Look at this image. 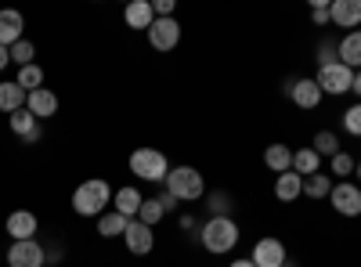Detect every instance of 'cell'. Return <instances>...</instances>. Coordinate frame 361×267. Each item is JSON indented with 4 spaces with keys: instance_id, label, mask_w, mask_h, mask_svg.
I'll use <instances>...</instances> for the list:
<instances>
[{
    "instance_id": "10",
    "label": "cell",
    "mask_w": 361,
    "mask_h": 267,
    "mask_svg": "<svg viewBox=\"0 0 361 267\" xmlns=\"http://www.w3.org/2000/svg\"><path fill=\"white\" fill-rule=\"evenodd\" d=\"M8 123H11V134H15V137H18L22 144H37V141L44 137V130H40V120H37V116L29 112V108L15 112Z\"/></svg>"
},
{
    "instance_id": "24",
    "label": "cell",
    "mask_w": 361,
    "mask_h": 267,
    "mask_svg": "<svg viewBox=\"0 0 361 267\" xmlns=\"http://www.w3.org/2000/svg\"><path fill=\"white\" fill-rule=\"evenodd\" d=\"M127 217L123 213H116V210H109V213H102L98 217V235H102V239H116V235H123L127 231Z\"/></svg>"
},
{
    "instance_id": "32",
    "label": "cell",
    "mask_w": 361,
    "mask_h": 267,
    "mask_svg": "<svg viewBox=\"0 0 361 267\" xmlns=\"http://www.w3.org/2000/svg\"><path fill=\"white\" fill-rule=\"evenodd\" d=\"M329 173H336V177H350V173H354V159H350L347 152L333 156V159H329Z\"/></svg>"
},
{
    "instance_id": "12",
    "label": "cell",
    "mask_w": 361,
    "mask_h": 267,
    "mask_svg": "<svg viewBox=\"0 0 361 267\" xmlns=\"http://www.w3.org/2000/svg\"><path fill=\"white\" fill-rule=\"evenodd\" d=\"M8 235H11V242H25V239H37V231H40V224H37V213H29V210H15L11 217H8Z\"/></svg>"
},
{
    "instance_id": "31",
    "label": "cell",
    "mask_w": 361,
    "mask_h": 267,
    "mask_svg": "<svg viewBox=\"0 0 361 267\" xmlns=\"http://www.w3.org/2000/svg\"><path fill=\"white\" fill-rule=\"evenodd\" d=\"M343 130H347V134H354V137H361V101H357V105H350V108L343 112Z\"/></svg>"
},
{
    "instance_id": "33",
    "label": "cell",
    "mask_w": 361,
    "mask_h": 267,
    "mask_svg": "<svg viewBox=\"0 0 361 267\" xmlns=\"http://www.w3.org/2000/svg\"><path fill=\"white\" fill-rule=\"evenodd\" d=\"M333 62H340L336 44H333V40H325V44L318 47V69H322V66H333Z\"/></svg>"
},
{
    "instance_id": "39",
    "label": "cell",
    "mask_w": 361,
    "mask_h": 267,
    "mask_svg": "<svg viewBox=\"0 0 361 267\" xmlns=\"http://www.w3.org/2000/svg\"><path fill=\"white\" fill-rule=\"evenodd\" d=\"M228 267H257V263H253V260H250V256H246V260H231V263H228Z\"/></svg>"
},
{
    "instance_id": "22",
    "label": "cell",
    "mask_w": 361,
    "mask_h": 267,
    "mask_svg": "<svg viewBox=\"0 0 361 267\" xmlns=\"http://www.w3.org/2000/svg\"><path fill=\"white\" fill-rule=\"evenodd\" d=\"M264 166H267V170H275V173L293 170V148H289V144H267V152H264Z\"/></svg>"
},
{
    "instance_id": "6",
    "label": "cell",
    "mask_w": 361,
    "mask_h": 267,
    "mask_svg": "<svg viewBox=\"0 0 361 267\" xmlns=\"http://www.w3.org/2000/svg\"><path fill=\"white\" fill-rule=\"evenodd\" d=\"M329 202H333V210H336L340 217H361V188L350 185V181L333 185V192H329Z\"/></svg>"
},
{
    "instance_id": "21",
    "label": "cell",
    "mask_w": 361,
    "mask_h": 267,
    "mask_svg": "<svg viewBox=\"0 0 361 267\" xmlns=\"http://www.w3.org/2000/svg\"><path fill=\"white\" fill-rule=\"evenodd\" d=\"M25 108L33 112L37 120H47V116H54V112H58V94H54V91H47V87H40V91L29 94Z\"/></svg>"
},
{
    "instance_id": "40",
    "label": "cell",
    "mask_w": 361,
    "mask_h": 267,
    "mask_svg": "<svg viewBox=\"0 0 361 267\" xmlns=\"http://www.w3.org/2000/svg\"><path fill=\"white\" fill-rule=\"evenodd\" d=\"M354 177H357V181H361V159L354 163Z\"/></svg>"
},
{
    "instance_id": "17",
    "label": "cell",
    "mask_w": 361,
    "mask_h": 267,
    "mask_svg": "<svg viewBox=\"0 0 361 267\" xmlns=\"http://www.w3.org/2000/svg\"><path fill=\"white\" fill-rule=\"evenodd\" d=\"M300 195H304V177H300V173L286 170V173L275 177V199L279 202H296Z\"/></svg>"
},
{
    "instance_id": "26",
    "label": "cell",
    "mask_w": 361,
    "mask_h": 267,
    "mask_svg": "<svg viewBox=\"0 0 361 267\" xmlns=\"http://www.w3.org/2000/svg\"><path fill=\"white\" fill-rule=\"evenodd\" d=\"M163 217H166V210H163V202H159V199H145L134 221H141V224H148V228H156V224H159Z\"/></svg>"
},
{
    "instance_id": "37",
    "label": "cell",
    "mask_w": 361,
    "mask_h": 267,
    "mask_svg": "<svg viewBox=\"0 0 361 267\" xmlns=\"http://www.w3.org/2000/svg\"><path fill=\"white\" fill-rule=\"evenodd\" d=\"M8 62H11V54H8V47H0V73L8 69Z\"/></svg>"
},
{
    "instance_id": "14",
    "label": "cell",
    "mask_w": 361,
    "mask_h": 267,
    "mask_svg": "<svg viewBox=\"0 0 361 267\" xmlns=\"http://www.w3.org/2000/svg\"><path fill=\"white\" fill-rule=\"evenodd\" d=\"M22 29H25L22 11H15V8L0 11V47H15L22 40Z\"/></svg>"
},
{
    "instance_id": "1",
    "label": "cell",
    "mask_w": 361,
    "mask_h": 267,
    "mask_svg": "<svg viewBox=\"0 0 361 267\" xmlns=\"http://www.w3.org/2000/svg\"><path fill=\"white\" fill-rule=\"evenodd\" d=\"M238 235L243 231H238V224L231 217H209L202 224V231H199V242L214 256H224V253H231L238 246Z\"/></svg>"
},
{
    "instance_id": "41",
    "label": "cell",
    "mask_w": 361,
    "mask_h": 267,
    "mask_svg": "<svg viewBox=\"0 0 361 267\" xmlns=\"http://www.w3.org/2000/svg\"><path fill=\"white\" fill-rule=\"evenodd\" d=\"M282 267H296V260H286V263H282Z\"/></svg>"
},
{
    "instance_id": "9",
    "label": "cell",
    "mask_w": 361,
    "mask_h": 267,
    "mask_svg": "<svg viewBox=\"0 0 361 267\" xmlns=\"http://www.w3.org/2000/svg\"><path fill=\"white\" fill-rule=\"evenodd\" d=\"M123 242H127V249L134 256H145V253H152V246H156V231L148 224H141V221H130L127 231H123Z\"/></svg>"
},
{
    "instance_id": "11",
    "label": "cell",
    "mask_w": 361,
    "mask_h": 267,
    "mask_svg": "<svg viewBox=\"0 0 361 267\" xmlns=\"http://www.w3.org/2000/svg\"><path fill=\"white\" fill-rule=\"evenodd\" d=\"M329 18H333V25L354 33L361 25V0H333V4H329Z\"/></svg>"
},
{
    "instance_id": "20",
    "label": "cell",
    "mask_w": 361,
    "mask_h": 267,
    "mask_svg": "<svg viewBox=\"0 0 361 267\" xmlns=\"http://www.w3.org/2000/svg\"><path fill=\"white\" fill-rule=\"evenodd\" d=\"M336 54H340V62L347 69H361V29H354V33H347L340 44H336Z\"/></svg>"
},
{
    "instance_id": "23",
    "label": "cell",
    "mask_w": 361,
    "mask_h": 267,
    "mask_svg": "<svg viewBox=\"0 0 361 267\" xmlns=\"http://www.w3.org/2000/svg\"><path fill=\"white\" fill-rule=\"evenodd\" d=\"M318 170H322V156L314 152V148H300V152H293V173L311 177Z\"/></svg>"
},
{
    "instance_id": "30",
    "label": "cell",
    "mask_w": 361,
    "mask_h": 267,
    "mask_svg": "<svg viewBox=\"0 0 361 267\" xmlns=\"http://www.w3.org/2000/svg\"><path fill=\"white\" fill-rule=\"evenodd\" d=\"M228 213H231V195L214 188L209 192V217H228Z\"/></svg>"
},
{
    "instance_id": "4",
    "label": "cell",
    "mask_w": 361,
    "mask_h": 267,
    "mask_svg": "<svg viewBox=\"0 0 361 267\" xmlns=\"http://www.w3.org/2000/svg\"><path fill=\"white\" fill-rule=\"evenodd\" d=\"M130 173L141 177V181L163 185L166 173H170V163H166L163 152H156V148H134L130 152Z\"/></svg>"
},
{
    "instance_id": "5",
    "label": "cell",
    "mask_w": 361,
    "mask_h": 267,
    "mask_svg": "<svg viewBox=\"0 0 361 267\" xmlns=\"http://www.w3.org/2000/svg\"><path fill=\"white\" fill-rule=\"evenodd\" d=\"M314 83H318V91H322V94H347L350 87H354V69H347L343 62L322 66L318 76H314Z\"/></svg>"
},
{
    "instance_id": "27",
    "label": "cell",
    "mask_w": 361,
    "mask_h": 267,
    "mask_svg": "<svg viewBox=\"0 0 361 267\" xmlns=\"http://www.w3.org/2000/svg\"><path fill=\"white\" fill-rule=\"evenodd\" d=\"M18 87L25 94H33V91H40L44 87V69L33 62V66H25V69H18Z\"/></svg>"
},
{
    "instance_id": "36",
    "label": "cell",
    "mask_w": 361,
    "mask_h": 267,
    "mask_svg": "<svg viewBox=\"0 0 361 267\" xmlns=\"http://www.w3.org/2000/svg\"><path fill=\"white\" fill-rule=\"evenodd\" d=\"M62 260H66V249L62 246H51L47 249V263H62Z\"/></svg>"
},
{
    "instance_id": "2",
    "label": "cell",
    "mask_w": 361,
    "mask_h": 267,
    "mask_svg": "<svg viewBox=\"0 0 361 267\" xmlns=\"http://www.w3.org/2000/svg\"><path fill=\"white\" fill-rule=\"evenodd\" d=\"M109 202H112V188H109V181H102V177H94V181H83V185L73 192V210H76L80 217H102Z\"/></svg>"
},
{
    "instance_id": "38",
    "label": "cell",
    "mask_w": 361,
    "mask_h": 267,
    "mask_svg": "<svg viewBox=\"0 0 361 267\" xmlns=\"http://www.w3.org/2000/svg\"><path fill=\"white\" fill-rule=\"evenodd\" d=\"M350 91H354V94H357V98H361V69H357V73H354V87H350Z\"/></svg>"
},
{
    "instance_id": "35",
    "label": "cell",
    "mask_w": 361,
    "mask_h": 267,
    "mask_svg": "<svg viewBox=\"0 0 361 267\" xmlns=\"http://www.w3.org/2000/svg\"><path fill=\"white\" fill-rule=\"evenodd\" d=\"M156 199L163 202V210H166V213H173V210H177V206H180V202H177V199H173V195H170L166 188H163V195H156Z\"/></svg>"
},
{
    "instance_id": "7",
    "label": "cell",
    "mask_w": 361,
    "mask_h": 267,
    "mask_svg": "<svg viewBox=\"0 0 361 267\" xmlns=\"http://www.w3.org/2000/svg\"><path fill=\"white\" fill-rule=\"evenodd\" d=\"M148 44H152V51H173L180 44V22L177 18H156L152 25H148Z\"/></svg>"
},
{
    "instance_id": "25",
    "label": "cell",
    "mask_w": 361,
    "mask_h": 267,
    "mask_svg": "<svg viewBox=\"0 0 361 267\" xmlns=\"http://www.w3.org/2000/svg\"><path fill=\"white\" fill-rule=\"evenodd\" d=\"M329 192H333V181H329V173H311L304 177V195L307 199H329Z\"/></svg>"
},
{
    "instance_id": "16",
    "label": "cell",
    "mask_w": 361,
    "mask_h": 267,
    "mask_svg": "<svg viewBox=\"0 0 361 267\" xmlns=\"http://www.w3.org/2000/svg\"><path fill=\"white\" fill-rule=\"evenodd\" d=\"M123 22H127L130 29H145V33H148V25L156 22L152 0H130V4L123 8Z\"/></svg>"
},
{
    "instance_id": "18",
    "label": "cell",
    "mask_w": 361,
    "mask_h": 267,
    "mask_svg": "<svg viewBox=\"0 0 361 267\" xmlns=\"http://www.w3.org/2000/svg\"><path fill=\"white\" fill-rule=\"evenodd\" d=\"M289 98H293L300 108H318L322 91H318L314 80H293V83H289Z\"/></svg>"
},
{
    "instance_id": "15",
    "label": "cell",
    "mask_w": 361,
    "mask_h": 267,
    "mask_svg": "<svg viewBox=\"0 0 361 267\" xmlns=\"http://www.w3.org/2000/svg\"><path fill=\"white\" fill-rule=\"evenodd\" d=\"M141 202H145V195H141V192H137L134 185H127V188L112 192V210H116V213H123L127 221H134V217H137Z\"/></svg>"
},
{
    "instance_id": "3",
    "label": "cell",
    "mask_w": 361,
    "mask_h": 267,
    "mask_svg": "<svg viewBox=\"0 0 361 267\" xmlns=\"http://www.w3.org/2000/svg\"><path fill=\"white\" fill-rule=\"evenodd\" d=\"M166 192L177 199V202H195L206 195V181H202V173L195 166H170L166 173Z\"/></svg>"
},
{
    "instance_id": "19",
    "label": "cell",
    "mask_w": 361,
    "mask_h": 267,
    "mask_svg": "<svg viewBox=\"0 0 361 267\" xmlns=\"http://www.w3.org/2000/svg\"><path fill=\"white\" fill-rule=\"evenodd\" d=\"M25 101H29V94H25L22 87H18V80L0 83V112L15 116V112H22V108H25Z\"/></svg>"
},
{
    "instance_id": "29",
    "label": "cell",
    "mask_w": 361,
    "mask_h": 267,
    "mask_svg": "<svg viewBox=\"0 0 361 267\" xmlns=\"http://www.w3.org/2000/svg\"><path fill=\"white\" fill-rule=\"evenodd\" d=\"M8 54H11V62L18 66V69H25V66H33V58H37V47L29 44L25 37L15 44V47H8Z\"/></svg>"
},
{
    "instance_id": "34",
    "label": "cell",
    "mask_w": 361,
    "mask_h": 267,
    "mask_svg": "<svg viewBox=\"0 0 361 267\" xmlns=\"http://www.w3.org/2000/svg\"><path fill=\"white\" fill-rule=\"evenodd\" d=\"M311 22H314V25H329V22H333V18H329V4H325V0H314V8H311Z\"/></svg>"
},
{
    "instance_id": "28",
    "label": "cell",
    "mask_w": 361,
    "mask_h": 267,
    "mask_svg": "<svg viewBox=\"0 0 361 267\" xmlns=\"http://www.w3.org/2000/svg\"><path fill=\"white\" fill-rule=\"evenodd\" d=\"M311 148H314L318 156H329V159H333V156H340V137H336L333 130H318Z\"/></svg>"
},
{
    "instance_id": "13",
    "label": "cell",
    "mask_w": 361,
    "mask_h": 267,
    "mask_svg": "<svg viewBox=\"0 0 361 267\" xmlns=\"http://www.w3.org/2000/svg\"><path fill=\"white\" fill-rule=\"evenodd\" d=\"M257 267H282L289 256H286V246L279 242V239H260L257 246H253V256H250Z\"/></svg>"
},
{
    "instance_id": "8",
    "label": "cell",
    "mask_w": 361,
    "mask_h": 267,
    "mask_svg": "<svg viewBox=\"0 0 361 267\" xmlns=\"http://www.w3.org/2000/svg\"><path fill=\"white\" fill-rule=\"evenodd\" d=\"M47 263V249L37 239H25V242H11L8 249V267H44Z\"/></svg>"
}]
</instances>
